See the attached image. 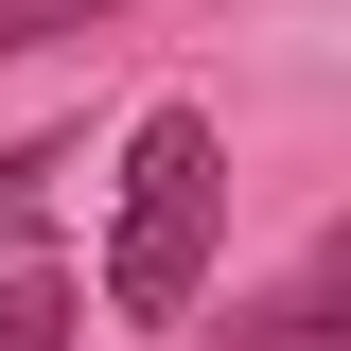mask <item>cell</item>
Masks as SVG:
<instances>
[{"label":"cell","mask_w":351,"mask_h":351,"mask_svg":"<svg viewBox=\"0 0 351 351\" xmlns=\"http://www.w3.org/2000/svg\"><path fill=\"white\" fill-rule=\"evenodd\" d=\"M334 246H351V228H334Z\"/></svg>","instance_id":"cell-6"},{"label":"cell","mask_w":351,"mask_h":351,"mask_svg":"<svg viewBox=\"0 0 351 351\" xmlns=\"http://www.w3.org/2000/svg\"><path fill=\"white\" fill-rule=\"evenodd\" d=\"M53 176H71V141H0V246L53 211Z\"/></svg>","instance_id":"cell-4"},{"label":"cell","mask_w":351,"mask_h":351,"mask_svg":"<svg viewBox=\"0 0 351 351\" xmlns=\"http://www.w3.org/2000/svg\"><path fill=\"white\" fill-rule=\"evenodd\" d=\"M88 334V281L71 263H0V351H71Z\"/></svg>","instance_id":"cell-3"},{"label":"cell","mask_w":351,"mask_h":351,"mask_svg":"<svg viewBox=\"0 0 351 351\" xmlns=\"http://www.w3.org/2000/svg\"><path fill=\"white\" fill-rule=\"evenodd\" d=\"M88 18H123V0H0V71H18V53H53V36H88Z\"/></svg>","instance_id":"cell-5"},{"label":"cell","mask_w":351,"mask_h":351,"mask_svg":"<svg viewBox=\"0 0 351 351\" xmlns=\"http://www.w3.org/2000/svg\"><path fill=\"white\" fill-rule=\"evenodd\" d=\"M228 246V123L211 106H141L123 123V211H106V316H193Z\"/></svg>","instance_id":"cell-1"},{"label":"cell","mask_w":351,"mask_h":351,"mask_svg":"<svg viewBox=\"0 0 351 351\" xmlns=\"http://www.w3.org/2000/svg\"><path fill=\"white\" fill-rule=\"evenodd\" d=\"M228 351H351V246L316 263V281H281V299H246Z\"/></svg>","instance_id":"cell-2"}]
</instances>
